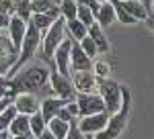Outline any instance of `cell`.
Segmentation results:
<instances>
[{
	"mask_svg": "<svg viewBox=\"0 0 154 139\" xmlns=\"http://www.w3.org/2000/svg\"><path fill=\"white\" fill-rule=\"evenodd\" d=\"M86 139H95V137H86Z\"/></svg>",
	"mask_w": 154,
	"mask_h": 139,
	"instance_id": "74e56055",
	"label": "cell"
},
{
	"mask_svg": "<svg viewBox=\"0 0 154 139\" xmlns=\"http://www.w3.org/2000/svg\"><path fill=\"white\" fill-rule=\"evenodd\" d=\"M49 74H51V70L48 66H43V64H33V66H29L25 70H19L11 80L14 96L21 92L35 94L39 88L45 86V82L49 80Z\"/></svg>",
	"mask_w": 154,
	"mask_h": 139,
	"instance_id": "6da1fadb",
	"label": "cell"
},
{
	"mask_svg": "<svg viewBox=\"0 0 154 139\" xmlns=\"http://www.w3.org/2000/svg\"><path fill=\"white\" fill-rule=\"evenodd\" d=\"M97 2H99V4H103V2H107V0H97Z\"/></svg>",
	"mask_w": 154,
	"mask_h": 139,
	"instance_id": "8d00e7d4",
	"label": "cell"
},
{
	"mask_svg": "<svg viewBox=\"0 0 154 139\" xmlns=\"http://www.w3.org/2000/svg\"><path fill=\"white\" fill-rule=\"evenodd\" d=\"M6 29H8V41H11L12 49L19 53V49H21V45H23L25 35H27V21H23V19L17 16V14H12Z\"/></svg>",
	"mask_w": 154,
	"mask_h": 139,
	"instance_id": "30bf717a",
	"label": "cell"
},
{
	"mask_svg": "<svg viewBox=\"0 0 154 139\" xmlns=\"http://www.w3.org/2000/svg\"><path fill=\"white\" fill-rule=\"evenodd\" d=\"M76 10H78V4L74 0H62L60 2V14H62V19L66 23L76 19Z\"/></svg>",
	"mask_w": 154,
	"mask_h": 139,
	"instance_id": "7402d4cb",
	"label": "cell"
},
{
	"mask_svg": "<svg viewBox=\"0 0 154 139\" xmlns=\"http://www.w3.org/2000/svg\"><path fill=\"white\" fill-rule=\"evenodd\" d=\"M121 94H123V100H121V108L117 113L109 115V123L107 127L95 135V139H117L125 127H128V119H130V111H131V92L128 86H121Z\"/></svg>",
	"mask_w": 154,
	"mask_h": 139,
	"instance_id": "7a4b0ae2",
	"label": "cell"
},
{
	"mask_svg": "<svg viewBox=\"0 0 154 139\" xmlns=\"http://www.w3.org/2000/svg\"><path fill=\"white\" fill-rule=\"evenodd\" d=\"M95 21H97V25H99L101 29H107L109 25H113V21H117V19H115V10H113V4H111L109 0L101 4V8H99V12H97Z\"/></svg>",
	"mask_w": 154,
	"mask_h": 139,
	"instance_id": "9a60e30c",
	"label": "cell"
},
{
	"mask_svg": "<svg viewBox=\"0 0 154 139\" xmlns=\"http://www.w3.org/2000/svg\"><path fill=\"white\" fill-rule=\"evenodd\" d=\"M12 106L17 108V113L19 115H35L39 113V100H37L35 94H29V92H21L14 96V100H12Z\"/></svg>",
	"mask_w": 154,
	"mask_h": 139,
	"instance_id": "7c38bea8",
	"label": "cell"
},
{
	"mask_svg": "<svg viewBox=\"0 0 154 139\" xmlns=\"http://www.w3.org/2000/svg\"><path fill=\"white\" fill-rule=\"evenodd\" d=\"M109 123V113H99V115H88V117H80L76 121V127L80 129V133L86 137H95L99 135Z\"/></svg>",
	"mask_w": 154,
	"mask_h": 139,
	"instance_id": "8992f818",
	"label": "cell"
},
{
	"mask_svg": "<svg viewBox=\"0 0 154 139\" xmlns=\"http://www.w3.org/2000/svg\"><path fill=\"white\" fill-rule=\"evenodd\" d=\"M17 115H19V113H17V108H14L12 104L2 113V115H0V133L8 131V127H11V123L14 121V117H17Z\"/></svg>",
	"mask_w": 154,
	"mask_h": 139,
	"instance_id": "d4e9b609",
	"label": "cell"
},
{
	"mask_svg": "<svg viewBox=\"0 0 154 139\" xmlns=\"http://www.w3.org/2000/svg\"><path fill=\"white\" fill-rule=\"evenodd\" d=\"M66 139H86V135L80 133V129L76 127V123H72L70 131H68V135H66Z\"/></svg>",
	"mask_w": 154,
	"mask_h": 139,
	"instance_id": "f1b7e54d",
	"label": "cell"
},
{
	"mask_svg": "<svg viewBox=\"0 0 154 139\" xmlns=\"http://www.w3.org/2000/svg\"><path fill=\"white\" fill-rule=\"evenodd\" d=\"M78 45H80V49H82L84 53H86V58H91L93 61H95V59H97V55H99V49H97L95 41H93V39H91L88 35L84 37V39L80 41V43H78Z\"/></svg>",
	"mask_w": 154,
	"mask_h": 139,
	"instance_id": "484cf974",
	"label": "cell"
},
{
	"mask_svg": "<svg viewBox=\"0 0 154 139\" xmlns=\"http://www.w3.org/2000/svg\"><path fill=\"white\" fill-rule=\"evenodd\" d=\"M123 8L136 23L138 21H148V14H146V10L142 8V4L138 0H123Z\"/></svg>",
	"mask_w": 154,
	"mask_h": 139,
	"instance_id": "ffe728a7",
	"label": "cell"
},
{
	"mask_svg": "<svg viewBox=\"0 0 154 139\" xmlns=\"http://www.w3.org/2000/svg\"><path fill=\"white\" fill-rule=\"evenodd\" d=\"M66 35L70 37L72 41L80 43L84 37L88 35V27H84V25L80 23V21H76V19H74V21H68V23H66Z\"/></svg>",
	"mask_w": 154,
	"mask_h": 139,
	"instance_id": "e0dca14e",
	"label": "cell"
},
{
	"mask_svg": "<svg viewBox=\"0 0 154 139\" xmlns=\"http://www.w3.org/2000/svg\"><path fill=\"white\" fill-rule=\"evenodd\" d=\"M11 104H12V102H11V98H2V100H0V115H2V113H4V111H6Z\"/></svg>",
	"mask_w": 154,
	"mask_h": 139,
	"instance_id": "1f68e13d",
	"label": "cell"
},
{
	"mask_svg": "<svg viewBox=\"0 0 154 139\" xmlns=\"http://www.w3.org/2000/svg\"><path fill=\"white\" fill-rule=\"evenodd\" d=\"M29 127H31V135L33 137H39L45 129H48V123L43 121V117H41V113H35V115L29 117Z\"/></svg>",
	"mask_w": 154,
	"mask_h": 139,
	"instance_id": "603a6c76",
	"label": "cell"
},
{
	"mask_svg": "<svg viewBox=\"0 0 154 139\" xmlns=\"http://www.w3.org/2000/svg\"><path fill=\"white\" fill-rule=\"evenodd\" d=\"M62 0H29L31 14H48L49 10L58 8Z\"/></svg>",
	"mask_w": 154,
	"mask_h": 139,
	"instance_id": "d6986e66",
	"label": "cell"
},
{
	"mask_svg": "<svg viewBox=\"0 0 154 139\" xmlns=\"http://www.w3.org/2000/svg\"><path fill=\"white\" fill-rule=\"evenodd\" d=\"M11 139H12V137H11Z\"/></svg>",
	"mask_w": 154,
	"mask_h": 139,
	"instance_id": "f35d334b",
	"label": "cell"
},
{
	"mask_svg": "<svg viewBox=\"0 0 154 139\" xmlns=\"http://www.w3.org/2000/svg\"><path fill=\"white\" fill-rule=\"evenodd\" d=\"M88 37L95 41V45H97V49H99V53H109L111 45H109L107 37L103 35V29H101L97 23H93L91 27H88Z\"/></svg>",
	"mask_w": 154,
	"mask_h": 139,
	"instance_id": "2e32d148",
	"label": "cell"
},
{
	"mask_svg": "<svg viewBox=\"0 0 154 139\" xmlns=\"http://www.w3.org/2000/svg\"><path fill=\"white\" fill-rule=\"evenodd\" d=\"M37 139H56V137H54V135L49 133L48 129H45V131H43V133H41V135H39V137H37Z\"/></svg>",
	"mask_w": 154,
	"mask_h": 139,
	"instance_id": "d6a6232c",
	"label": "cell"
},
{
	"mask_svg": "<svg viewBox=\"0 0 154 139\" xmlns=\"http://www.w3.org/2000/svg\"><path fill=\"white\" fill-rule=\"evenodd\" d=\"M91 72L95 74L99 80H103V78H109L111 66H109V61H105V59H95V61H93V70H91Z\"/></svg>",
	"mask_w": 154,
	"mask_h": 139,
	"instance_id": "cb8c5ba5",
	"label": "cell"
},
{
	"mask_svg": "<svg viewBox=\"0 0 154 139\" xmlns=\"http://www.w3.org/2000/svg\"><path fill=\"white\" fill-rule=\"evenodd\" d=\"M148 27H150V29L154 31V16H152V19H148Z\"/></svg>",
	"mask_w": 154,
	"mask_h": 139,
	"instance_id": "d590c367",
	"label": "cell"
},
{
	"mask_svg": "<svg viewBox=\"0 0 154 139\" xmlns=\"http://www.w3.org/2000/svg\"><path fill=\"white\" fill-rule=\"evenodd\" d=\"M0 139H11V135H8V131H4V133H0Z\"/></svg>",
	"mask_w": 154,
	"mask_h": 139,
	"instance_id": "e575fe53",
	"label": "cell"
},
{
	"mask_svg": "<svg viewBox=\"0 0 154 139\" xmlns=\"http://www.w3.org/2000/svg\"><path fill=\"white\" fill-rule=\"evenodd\" d=\"M76 21H80L84 27H91L95 21V14L91 12V8H86V6H78V10H76Z\"/></svg>",
	"mask_w": 154,
	"mask_h": 139,
	"instance_id": "4316f807",
	"label": "cell"
},
{
	"mask_svg": "<svg viewBox=\"0 0 154 139\" xmlns=\"http://www.w3.org/2000/svg\"><path fill=\"white\" fill-rule=\"evenodd\" d=\"M78 6H86V8H91V12L97 16V12H99V8H101V4L97 2V0H74Z\"/></svg>",
	"mask_w": 154,
	"mask_h": 139,
	"instance_id": "83f0119b",
	"label": "cell"
},
{
	"mask_svg": "<svg viewBox=\"0 0 154 139\" xmlns=\"http://www.w3.org/2000/svg\"><path fill=\"white\" fill-rule=\"evenodd\" d=\"M64 39H66V21H64V19H58L45 33L41 35L43 59H45V61H51V59H54V53H56V49L60 47V43H62Z\"/></svg>",
	"mask_w": 154,
	"mask_h": 139,
	"instance_id": "5b68a950",
	"label": "cell"
},
{
	"mask_svg": "<svg viewBox=\"0 0 154 139\" xmlns=\"http://www.w3.org/2000/svg\"><path fill=\"white\" fill-rule=\"evenodd\" d=\"M66 102H68V100H62L58 96H48V98H43V100L39 102V113L43 117V121L49 123L51 119H56V117L60 115V111L66 106Z\"/></svg>",
	"mask_w": 154,
	"mask_h": 139,
	"instance_id": "5bb4252c",
	"label": "cell"
},
{
	"mask_svg": "<svg viewBox=\"0 0 154 139\" xmlns=\"http://www.w3.org/2000/svg\"><path fill=\"white\" fill-rule=\"evenodd\" d=\"M49 84H51V90H54V94H56L58 98L68 100V102L76 98V90H74V86H72L70 78L62 76L58 72H51V74H49Z\"/></svg>",
	"mask_w": 154,
	"mask_h": 139,
	"instance_id": "ba28073f",
	"label": "cell"
},
{
	"mask_svg": "<svg viewBox=\"0 0 154 139\" xmlns=\"http://www.w3.org/2000/svg\"><path fill=\"white\" fill-rule=\"evenodd\" d=\"M76 104H78V115L88 117V115H99V113H107L105 102L97 92L93 94H76Z\"/></svg>",
	"mask_w": 154,
	"mask_h": 139,
	"instance_id": "52a82bcc",
	"label": "cell"
},
{
	"mask_svg": "<svg viewBox=\"0 0 154 139\" xmlns=\"http://www.w3.org/2000/svg\"><path fill=\"white\" fill-rule=\"evenodd\" d=\"M97 94L103 98L105 102V111L109 115L117 113L121 108V100H123V94H121V84H117L111 78H103L99 80L97 78Z\"/></svg>",
	"mask_w": 154,
	"mask_h": 139,
	"instance_id": "3957f363",
	"label": "cell"
},
{
	"mask_svg": "<svg viewBox=\"0 0 154 139\" xmlns=\"http://www.w3.org/2000/svg\"><path fill=\"white\" fill-rule=\"evenodd\" d=\"M48 131L54 135L56 139H66L68 135V131H70V123H66V121H62V119H51L48 123Z\"/></svg>",
	"mask_w": 154,
	"mask_h": 139,
	"instance_id": "44dd1931",
	"label": "cell"
},
{
	"mask_svg": "<svg viewBox=\"0 0 154 139\" xmlns=\"http://www.w3.org/2000/svg\"><path fill=\"white\" fill-rule=\"evenodd\" d=\"M72 86L76 94H93L97 90V76L93 72H76L72 74Z\"/></svg>",
	"mask_w": 154,
	"mask_h": 139,
	"instance_id": "8fae6325",
	"label": "cell"
},
{
	"mask_svg": "<svg viewBox=\"0 0 154 139\" xmlns=\"http://www.w3.org/2000/svg\"><path fill=\"white\" fill-rule=\"evenodd\" d=\"M25 133H31V127H29V117L27 115H17L14 121L8 127V135L17 137V135H25Z\"/></svg>",
	"mask_w": 154,
	"mask_h": 139,
	"instance_id": "ac0fdd59",
	"label": "cell"
},
{
	"mask_svg": "<svg viewBox=\"0 0 154 139\" xmlns=\"http://www.w3.org/2000/svg\"><path fill=\"white\" fill-rule=\"evenodd\" d=\"M93 70V59L86 58L80 45L74 41L70 49V74H76V72H91Z\"/></svg>",
	"mask_w": 154,
	"mask_h": 139,
	"instance_id": "4fadbf2b",
	"label": "cell"
},
{
	"mask_svg": "<svg viewBox=\"0 0 154 139\" xmlns=\"http://www.w3.org/2000/svg\"><path fill=\"white\" fill-rule=\"evenodd\" d=\"M12 139H35L31 133H25V135H17V137H12Z\"/></svg>",
	"mask_w": 154,
	"mask_h": 139,
	"instance_id": "836d02e7",
	"label": "cell"
},
{
	"mask_svg": "<svg viewBox=\"0 0 154 139\" xmlns=\"http://www.w3.org/2000/svg\"><path fill=\"white\" fill-rule=\"evenodd\" d=\"M138 2L142 4V8L146 10L148 19H152V16H154V0H138Z\"/></svg>",
	"mask_w": 154,
	"mask_h": 139,
	"instance_id": "f546056e",
	"label": "cell"
},
{
	"mask_svg": "<svg viewBox=\"0 0 154 139\" xmlns=\"http://www.w3.org/2000/svg\"><path fill=\"white\" fill-rule=\"evenodd\" d=\"M72 41L70 37H66L60 47L56 49V53H54V66H56V72L62 74V76H66V78H70V49H72Z\"/></svg>",
	"mask_w": 154,
	"mask_h": 139,
	"instance_id": "9c48e42d",
	"label": "cell"
},
{
	"mask_svg": "<svg viewBox=\"0 0 154 139\" xmlns=\"http://www.w3.org/2000/svg\"><path fill=\"white\" fill-rule=\"evenodd\" d=\"M8 21H11V16L4 14V12H0V29H6L8 27Z\"/></svg>",
	"mask_w": 154,
	"mask_h": 139,
	"instance_id": "4dcf8cb0",
	"label": "cell"
},
{
	"mask_svg": "<svg viewBox=\"0 0 154 139\" xmlns=\"http://www.w3.org/2000/svg\"><path fill=\"white\" fill-rule=\"evenodd\" d=\"M39 45H41V33H39L31 23H27V35H25L23 45H21V49H19L21 55L17 58V61H14V66H12V70H11V78L27 64V59H31L33 55H35Z\"/></svg>",
	"mask_w": 154,
	"mask_h": 139,
	"instance_id": "277c9868",
	"label": "cell"
}]
</instances>
